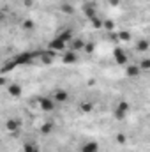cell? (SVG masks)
<instances>
[{
	"label": "cell",
	"instance_id": "cell-1",
	"mask_svg": "<svg viewBox=\"0 0 150 152\" xmlns=\"http://www.w3.org/2000/svg\"><path fill=\"white\" fill-rule=\"evenodd\" d=\"M113 60H115L118 66H127V64H129L127 50H124V48H120V46H115V48H113Z\"/></svg>",
	"mask_w": 150,
	"mask_h": 152
},
{
	"label": "cell",
	"instance_id": "cell-2",
	"mask_svg": "<svg viewBox=\"0 0 150 152\" xmlns=\"http://www.w3.org/2000/svg\"><path fill=\"white\" fill-rule=\"evenodd\" d=\"M129 110H131V104L127 103V101H120L117 106H115V110H113V117L117 118V120H124L127 113H129Z\"/></svg>",
	"mask_w": 150,
	"mask_h": 152
},
{
	"label": "cell",
	"instance_id": "cell-3",
	"mask_svg": "<svg viewBox=\"0 0 150 152\" xmlns=\"http://www.w3.org/2000/svg\"><path fill=\"white\" fill-rule=\"evenodd\" d=\"M39 106H41L42 112L51 113V112L57 108V101L53 99V96H51V97H39Z\"/></svg>",
	"mask_w": 150,
	"mask_h": 152
},
{
	"label": "cell",
	"instance_id": "cell-4",
	"mask_svg": "<svg viewBox=\"0 0 150 152\" xmlns=\"http://www.w3.org/2000/svg\"><path fill=\"white\" fill-rule=\"evenodd\" d=\"M67 97H69V96H67V92H66V90H62V88H58V90H55V92H53V99L57 101V104L66 103V101H67Z\"/></svg>",
	"mask_w": 150,
	"mask_h": 152
},
{
	"label": "cell",
	"instance_id": "cell-5",
	"mask_svg": "<svg viewBox=\"0 0 150 152\" xmlns=\"http://www.w3.org/2000/svg\"><path fill=\"white\" fill-rule=\"evenodd\" d=\"M134 50L136 51H149L150 50V41L149 39H140V41H136V44H134Z\"/></svg>",
	"mask_w": 150,
	"mask_h": 152
},
{
	"label": "cell",
	"instance_id": "cell-6",
	"mask_svg": "<svg viewBox=\"0 0 150 152\" xmlns=\"http://www.w3.org/2000/svg\"><path fill=\"white\" fill-rule=\"evenodd\" d=\"M81 152H99V145L95 142H87L81 145Z\"/></svg>",
	"mask_w": 150,
	"mask_h": 152
},
{
	"label": "cell",
	"instance_id": "cell-7",
	"mask_svg": "<svg viewBox=\"0 0 150 152\" xmlns=\"http://www.w3.org/2000/svg\"><path fill=\"white\" fill-rule=\"evenodd\" d=\"M23 152H41V149H39L36 143L30 142V143H25L23 145Z\"/></svg>",
	"mask_w": 150,
	"mask_h": 152
},
{
	"label": "cell",
	"instance_id": "cell-8",
	"mask_svg": "<svg viewBox=\"0 0 150 152\" xmlns=\"http://www.w3.org/2000/svg\"><path fill=\"white\" fill-rule=\"evenodd\" d=\"M9 94L18 97V96L21 94V88H20V85H11V87H9Z\"/></svg>",
	"mask_w": 150,
	"mask_h": 152
},
{
	"label": "cell",
	"instance_id": "cell-9",
	"mask_svg": "<svg viewBox=\"0 0 150 152\" xmlns=\"http://www.w3.org/2000/svg\"><path fill=\"white\" fill-rule=\"evenodd\" d=\"M53 131V124L51 122H48V124H44V126H41V133H44V134H48V133H51Z\"/></svg>",
	"mask_w": 150,
	"mask_h": 152
},
{
	"label": "cell",
	"instance_id": "cell-10",
	"mask_svg": "<svg viewBox=\"0 0 150 152\" xmlns=\"http://www.w3.org/2000/svg\"><path fill=\"white\" fill-rule=\"evenodd\" d=\"M138 66L141 67V71H150V58H145V60H141Z\"/></svg>",
	"mask_w": 150,
	"mask_h": 152
}]
</instances>
